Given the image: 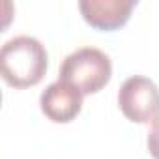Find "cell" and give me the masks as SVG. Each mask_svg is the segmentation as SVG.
<instances>
[{"label": "cell", "mask_w": 159, "mask_h": 159, "mask_svg": "<svg viewBox=\"0 0 159 159\" xmlns=\"http://www.w3.org/2000/svg\"><path fill=\"white\" fill-rule=\"evenodd\" d=\"M83 99L84 94L77 90L75 86L64 83V81H54L51 83L39 96V107L41 112L54 124H69L75 120L83 109Z\"/></svg>", "instance_id": "277c9868"}, {"label": "cell", "mask_w": 159, "mask_h": 159, "mask_svg": "<svg viewBox=\"0 0 159 159\" xmlns=\"http://www.w3.org/2000/svg\"><path fill=\"white\" fill-rule=\"evenodd\" d=\"M118 107L133 124H153L159 118V86L144 75H133L118 90Z\"/></svg>", "instance_id": "3957f363"}, {"label": "cell", "mask_w": 159, "mask_h": 159, "mask_svg": "<svg viewBox=\"0 0 159 159\" xmlns=\"http://www.w3.org/2000/svg\"><path fill=\"white\" fill-rule=\"evenodd\" d=\"M112 77V62L107 52L96 47H81L69 52L62 66L58 79L86 94H98Z\"/></svg>", "instance_id": "7a4b0ae2"}, {"label": "cell", "mask_w": 159, "mask_h": 159, "mask_svg": "<svg viewBox=\"0 0 159 159\" xmlns=\"http://www.w3.org/2000/svg\"><path fill=\"white\" fill-rule=\"evenodd\" d=\"M49 67L45 45L32 36H15L0 49V73L13 88H30L41 83Z\"/></svg>", "instance_id": "6da1fadb"}, {"label": "cell", "mask_w": 159, "mask_h": 159, "mask_svg": "<svg viewBox=\"0 0 159 159\" xmlns=\"http://www.w3.org/2000/svg\"><path fill=\"white\" fill-rule=\"evenodd\" d=\"M135 6L137 0H81L79 11L90 26L111 32L129 21Z\"/></svg>", "instance_id": "5b68a950"}, {"label": "cell", "mask_w": 159, "mask_h": 159, "mask_svg": "<svg viewBox=\"0 0 159 159\" xmlns=\"http://www.w3.org/2000/svg\"><path fill=\"white\" fill-rule=\"evenodd\" d=\"M146 146H148V152L153 159H159V118L152 124L150 131H148V137H146Z\"/></svg>", "instance_id": "8992f818"}]
</instances>
